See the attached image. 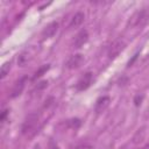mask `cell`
<instances>
[{
	"label": "cell",
	"mask_w": 149,
	"mask_h": 149,
	"mask_svg": "<svg viewBox=\"0 0 149 149\" xmlns=\"http://www.w3.org/2000/svg\"><path fill=\"white\" fill-rule=\"evenodd\" d=\"M137 56H139V55L136 54V55H135V56H134V57H133V58H132V59H130V61L128 62V66H130V65H133V63L135 62V59L137 58Z\"/></svg>",
	"instance_id": "obj_17"
},
{
	"label": "cell",
	"mask_w": 149,
	"mask_h": 149,
	"mask_svg": "<svg viewBox=\"0 0 149 149\" xmlns=\"http://www.w3.org/2000/svg\"><path fill=\"white\" fill-rule=\"evenodd\" d=\"M149 21V9L143 8L141 10H137L132 17H130V26L133 27H143Z\"/></svg>",
	"instance_id": "obj_2"
},
{
	"label": "cell",
	"mask_w": 149,
	"mask_h": 149,
	"mask_svg": "<svg viewBox=\"0 0 149 149\" xmlns=\"http://www.w3.org/2000/svg\"><path fill=\"white\" fill-rule=\"evenodd\" d=\"M143 149H144V148H143Z\"/></svg>",
	"instance_id": "obj_20"
},
{
	"label": "cell",
	"mask_w": 149,
	"mask_h": 149,
	"mask_svg": "<svg viewBox=\"0 0 149 149\" xmlns=\"http://www.w3.org/2000/svg\"><path fill=\"white\" fill-rule=\"evenodd\" d=\"M84 62V57L81 54H76L72 55L68 61H66V68L72 70V69H77L81 65V63Z\"/></svg>",
	"instance_id": "obj_8"
},
{
	"label": "cell",
	"mask_w": 149,
	"mask_h": 149,
	"mask_svg": "<svg viewBox=\"0 0 149 149\" xmlns=\"http://www.w3.org/2000/svg\"><path fill=\"white\" fill-rule=\"evenodd\" d=\"M87 40H88V33H87V30L86 29H81L76 35V37L73 40V47L77 48V49H79V48H81L87 42Z\"/></svg>",
	"instance_id": "obj_7"
},
{
	"label": "cell",
	"mask_w": 149,
	"mask_h": 149,
	"mask_svg": "<svg viewBox=\"0 0 149 149\" xmlns=\"http://www.w3.org/2000/svg\"><path fill=\"white\" fill-rule=\"evenodd\" d=\"M7 114H8V109H5V111H2V113H1V122H2V123L5 122V119H6Z\"/></svg>",
	"instance_id": "obj_16"
},
{
	"label": "cell",
	"mask_w": 149,
	"mask_h": 149,
	"mask_svg": "<svg viewBox=\"0 0 149 149\" xmlns=\"http://www.w3.org/2000/svg\"><path fill=\"white\" fill-rule=\"evenodd\" d=\"M50 149H58V147L54 144V142H50Z\"/></svg>",
	"instance_id": "obj_18"
},
{
	"label": "cell",
	"mask_w": 149,
	"mask_h": 149,
	"mask_svg": "<svg viewBox=\"0 0 149 149\" xmlns=\"http://www.w3.org/2000/svg\"><path fill=\"white\" fill-rule=\"evenodd\" d=\"M123 49H125V42H123L121 38L114 40V41L111 43V45L108 47V50H107V56H108V58H109V59L116 58Z\"/></svg>",
	"instance_id": "obj_3"
},
{
	"label": "cell",
	"mask_w": 149,
	"mask_h": 149,
	"mask_svg": "<svg viewBox=\"0 0 149 149\" xmlns=\"http://www.w3.org/2000/svg\"><path fill=\"white\" fill-rule=\"evenodd\" d=\"M84 19H85L84 13L77 12V13L72 16V19H71V21H70V28H77V27H79V26L83 23Z\"/></svg>",
	"instance_id": "obj_10"
},
{
	"label": "cell",
	"mask_w": 149,
	"mask_h": 149,
	"mask_svg": "<svg viewBox=\"0 0 149 149\" xmlns=\"http://www.w3.org/2000/svg\"><path fill=\"white\" fill-rule=\"evenodd\" d=\"M49 68H50V65L49 64H44V65H42L35 73H34V76H33V79L35 80V79H37V78H40L41 76H43L48 70H49Z\"/></svg>",
	"instance_id": "obj_12"
},
{
	"label": "cell",
	"mask_w": 149,
	"mask_h": 149,
	"mask_svg": "<svg viewBox=\"0 0 149 149\" xmlns=\"http://www.w3.org/2000/svg\"><path fill=\"white\" fill-rule=\"evenodd\" d=\"M58 30V23L56 21L50 22L49 24H47L44 27V29L42 30V37L43 38H51Z\"/></svg>",
	"instance_id": "obj_9"
},
{
	"label": "cell",
	"mask_w": 149,
	"mask_h": 149,
	"mask_svg": "<svg viewBox=\"0 0 149 149\" xmlns=\"http://www.w3.org/2000/svg\"><path fill=\"white\" fill-rule=\"evenodd\" d=\"M37 126H38V115H37V113H29L26 116V119L22 123L21 132H22L23 135L31 136L36 133Z\"/></svg>",
	"instance_id": "obj_1"
},
{
	"label": "cell",
	"mask_w": 149,
	"mask_h": 149,
	"mask_svg": "<svg viewBox=\"0 0 149 149\" xmlns=\"http://www.w3.org/2000/svg\"><path fill=\"white\" fill-rule=\"evenodd\" d=\"M27 80H28V77L27 76H23V77L19 78L15 81V84H14V86L12 88V92H10V98H16V97H19L22 93L23 88L26 87Z\"/></svg>",
	"instance_id": "obj_5"
},
{
	"label": "cell",
	"mask_w": 149,
	"mask_h": 149,
	"mask_svg": "<svg viewBox=\"0 0 149 149\" xmlns=\"http://www.w3.org/2000/svg\"><path fill=\"white\" fill-rule=\"evenodd\" d=\"M142 99H143V95H136V97H135V99H134V102H135V105H136V106H139V105L141 104Z\"/></svg>",
	"instance_id": "obj_15"
},
{
	"label": "cell",
	"mask_w": 149,
	"mask_h": 149,
	"mask_svg": "<svg viewBox=\"0 0 149 149\" xmlns=\"http://www.w3.org/2000/svg\"><path fill=\"white\" fill-rule=\"evenodd\" d=\"M92 80H93V73L90 72V71L85 72V73L78 79V81H77V84H76V88H77V91L81 92V91L87 90V88L91 86Z\"/></svg>",
	"instance_id": "obj_4"
},
{
	"label": "cell",
	"mask_w": 149,
	"mask_h": 149,
	"mask_svg": "<svg viewBox=\"0 0 149 149\" xmlns=\"http://www.w3.org/2000/svg\"><path fill=\"white\" fill-rule=\"evenodd\" d=\"M66 123H68V127L73 128V129H77V128L80 126V120H79V119H71V120H69Z\"/></svg>",
	"instance_id": "obj_13"
},
{
	"label": "cell",
	"mask_w": 149,
	"mask_h": 149,
	"mask_svg": "<svg viewBox=\"0 0 149 149\" xmlns=\"http://www.w3.org/2000/svg\"><path fill=\"white\" fill-rule=\"evenodd\" d=\"M35 149H41V148H40V146H36V147H35Z\"/></svg>",
	"instance_id": "obj_19"
},
{
	"label": "cell",
	"mask_w": 149,
	"mask_h": 149,
	"mask_svg": "<svg viewBox=\"0 0 149 149\" xmlns=\"http://www.w3.org/2000/svg\"><path fill=\"white\" fill-rule=\"evenodd\" d=\"M111 102V98L108 95H102L100 97L97 101H95V106H94V111L97 114H100L102 112H105L107 109V107L109 106Z\"/></svg>",
	"instance_id": "obj_6"
},
{
	"label": "cell",
	"mask_w": 149,
	"mask_h": 149,
	"mask_svg": "<svg viewBox=\"0 0 149 149\" xmlns=\"http://www.w3.org/2000/svg\"><path fill=\"white\" fill-rule=\"evenodd\" d=\"M47 86H48V81H47V80H42V81H40V83L37 84L36 90H43V88L47 87Z\"/></svg>",
	"instance_id": "obj_14"
},
{
	"label": "cell",
	"mask_w": 149,
	"mask_h": 149,
	"mask_svg": "<svg viewBox=\"0 0 149 149\" xmlns=\"http://www.w3.org/2000/svg\"><path fill=\"white\" fill-rule=\"evenodd\" d=\"M9 70H10V62H5L0 69V78L3 79L9 73Z\"/></svg>",
	"instance_id": "obj_11"
}]
</instances>
